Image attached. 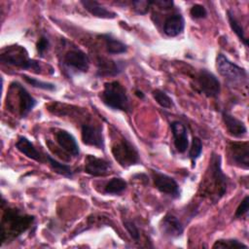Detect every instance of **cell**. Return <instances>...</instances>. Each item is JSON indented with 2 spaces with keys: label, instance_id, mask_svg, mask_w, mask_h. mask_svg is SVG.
<instances>
[{
  "label": "cell",
  "instance_id": "23",
  "mask_svg": "<svg viewBox=\"0 0 249 249\" xmlns=\"http://www.w3.org/2000/svg\"><path fill=\"white\" fill-rule=\"evenodd\" d=\"M46 159H47L49 164L51 165V167L53 168V170L55 173H57L59 175H62L66 178H72L73 177V170H72L70 165L56 160L55 159H53L50 155H46Z\"/></svg>",
  "mask_w": 249,
  "mask_h": 249
},
{
  "label": "cell",
  "instance_id": "32",
  "mask_svg": "<svg viewBox=\"0 0 249 249\" xmlns=\"http://www.w3.org/2000/svg\"><path fill=\"white\" fill-rule=\"evenodd\" d=\"M124 226L125 228V230L127 231V232L129 233L130 237L133 240L138 241L139 238H140V232H139V230L136 227V225L133 222H131V221H125L124 223Z\"/></svg>",
  "mask_w": 249,
  "mask_h": 249
},
{
  "label": "cell",
  "instance_id": "14",
  "mask_svg": "<svg viewBox=\"0 0 249 249\" xmlns=\"http://www.w3.org/2000/svg\"><path fill=\"white\" fill-rule=\"evenodd\" d=\"M170 127L176 150L181 154L185 153L189 148L188 132L185 125L179 121H174L170 124Z\"/></svg>",
  "mask_w": 249,
  "mask_h": 249
},
{
  "label": "cell",
  "instance_id": "25",
  "mask_svg": "<svg viewBox=\"0 0 249 249\" xmlns=\"http://www.w3.org/2000/svg\"><path fill=\"white\" fill-rule=\"evenodd\" d=\"M22 78L25 80V82L29 85H31L34 88L40 89H44V90H48V91H53L55 90V85L50 82H44L41 80H38L36 78L27 76V75H22Z\"/></svg>",
  "mask_w": 249,
  "mask_h": 249
},
{
  "label": "cell",
  "instance_id": "22",
  "mask_svg": "<svg viewBox=\"0 0 249 249\" xmlns=\"http://www.w3.org/2000/svg\"><path fill=\"white\" fill-rule=\"evenodd\" d=\"M227 16H228V20H229L231 30L235 33V35L238 37V39L244 44V46L248 47V39L245 36V32H244L242 25L238 22V20L235 18L233 13L231 10L227 11Z\"/></svg>",
  "mask_w": 249,
  "mask_h": 249
},
{
  "label": "cell",
  "instance_id": "21",
  "mask_svg": "<svg viewBox=\"0 0 249 249\" xmlns=\"http://www.w3.org/2000/svg\"><path fill=\"white\" fill-rule=\"evenodd\" d=\"M101 37L105 41L106 50L109 53L119 54V53H126V51H127L126 45L124 43H123L122 41H120L119 39L115 38L112 34H110V33L102 34Z\"/></svg>",
  "mask_w": 249,
  "mask_h": 249
},
{
  "label": "cell",
  "instance_id": "26",
  "mask_svg": "<svg viewBox=\"0 0 249 249\" xmlns=\"http://www.w3.org/2000/svg\"><path fill=\"white\" fill-rule=\"evenodd\" d=\"M153 97L157 101V103L162 108L169 109L173 106L172 99L169 97V95L166 92H164L161 89H155L153 91Z\"/></svg>",
  "mask_w": 249,
  "mask_h": 249
},
{
  "label": "cell",
  "instance_id": "3",
  "mask_svg": "<svg viewBox=\"0 0 249 249\" xmlns=\"http://www.w3.org/2000/svg\"><path fill=\"white\" fill-rule=\"evenodd\" d=\"M0 60L4 64L17 66L21 69H32L35 72H39L41 69L39 62L30 58L27 51L18 45L3 49L0 54Z\"/></svg>",
  "mask_w": 249,
  "mask_h": 249
},
{
  "label": "cell",
  "instance_id": "24",
  "mask_svg": "<svg viewBox=\"0 0 249 249\" xmlns=\"http://www.w3.org/2000/svg\"><path fill=\"white\" fill-rule=\"evenodd\" d=\"M127 187V183L120 177L112 178L104 187V193L107 195H120Z\"/></svg>",
  "mask_w": 249,
  "mask_h": 249
},
{
  "label": "cell",
  "instance_id": "27",
  "mask_svg": "<svg viewBox=\"0 0 249 249\" xmlns=\"http://www.w3.org/2000/svg\"><path fill=\"white\" fill-rule=\"evenodd\" d=\"M202 152V142L198 137H194L192 140V145L189 151V158L191 159L193 167L196 164V160L200 157Z\"/></svg>",
  "mask_w": 249,
  "mask_h": 249
},
{
  "label": "cell",
  "instance_id": "29",
  "mask_svg": "<svg viewBox=\"0 0 249 249\" xmlns=\"http://www.w3.org/2000/svg\"><path fill=\"white\" fill-rule=\"evenodd\" d=\"M190 15L193 18L195 19H199V18H204L207 16V11L204 8V6L200 4H195L191 10H190Z\"/></svg>",
  "mask_w": 249,
  "mask_h": 249
},
{
  "label": "cell",
  "instance_id": "33",
  "mask_svg": "<svg viewBox=\"0 0 249 249\" xmlns=\"http://www.w3.org/2000/svg\"><path fill=\"white\" fill-rule=\"evenodd\" d=\"M49 47H50V41H49L48 37H46V36H44V35L41 36L40 39L38 40L37 44H36V49H37L38 53H39L41 56H43L44 53H45V52L49 49Z\"/></svg>",
  "mask_w": 249,
  "mask_h": 249
},
{
  "label": "cell",
  "instance_id": "6",
  "mask_svg": "<svg viewBox=\"0 0 249 249\" xmlns=\"http://www.w3.org/2000/svg\"><path fill=\"white\" fill-rule=\"evenodd\" d=\"M64 66L76 73H85L89 67V58L82 50L74 48L69 50L63 56Z\"/></svg>",
  "mask_w": 249,
  "mask_h": 249
},
{
  "label": "cell",
  "instance_id": "13",
  "mask_svg": "<svg viewBox=\"0 0 249 249\" xmlns=\"http://www.w3.org/2000/svg\"><path fill=\"white\" fill-rule=\"evenodd\" d=\"M111 168V163L92 155H88L85 159V172L91 176H104Z\"/></svg>",
  "mask_w": 249,
  "mask_h": 249
},
{
  "label": "cell",
  "instance_id": "12",
  "mask_svg": "<svg viewBox=\"0 0 249 249\" xmlns=\"http://www.w3.org/2000/svg\"><path fill=\"white\" fill-rule=\"evenodd\" d=\"M160 230L167 237L176 238L182 235L184 226L181 221L173 214H166L160 223Z\"/></svg>",
  "mask_w": 249,
  "mask_h": 249
},
{
  "label": "cell",
  "instance_id": "8",
  "mask_svg": "<svg viewBox=\"0 0 249 249\" xmlns=\"http://www.w3.org/2000/svg\"><path fill=\"white\" fill-rule=\"evenodd\" d=\"M196 81L200 91L207 97H216L219 95L221 85L218 78L212 72L206 69L200 70Z\"/></svg>",
  "mask_w": 249,
  "mask_h": 249
},
{
  "label": "cell",
  "instance_id": "30",
  "mask_svg": "<svg viewBox=\"0 0 249 249\" xmlns=\"http://www.w3.org/2000/svg\"><path fill=\"white\" fill-rule=\"evenodd\" d=\"M132 5H133V9L137 14L140 15H145L148 13L151 1H144V0H137V1H132Z\"/></svg>",
  "mask_w": 249,
  "mask_h": 249
},
{
  "label": "cell",
  "instance_id": "18",
  "mask_svg": "<svg viewBox=\"0 0 249 249\" xmlns=\"http://www.w3.org/2000/svg\"><path fill=\"white\" fill-rule=\"evenodd\" d=\"M81 4L83 7L92 16L99 18H106V19H111L116 18V13L106 9L103 7L101 4H99L97 1H92V0H82Z\"/></svg>",
  "mask_w": 249,
  "mask_h": 249
},
{
  "label": "cell",
  "instance_id": "31",
  "mask_svg": "<svg viewBox=\"0 0 249 249\" xmlns=\"http://www.w3.org/2000/svg\"><path fill=\"white\" fill-rule=\"evenodd\" d=\"M248 209H249V196H246L241 200L238 207L236 208L234 218H242L244 215H246L248 213Z\"/></svg>",
  "mask_w": 249,
  "mask_h": 249
},
{
  "label": "cell",
  "instance_id": "28",
  "mask_svg": "<svg viewBox=\"0 0 249 249\" xmlns=\"http://www.w3.org/2000/svg\"><path fill=\"white\" fill-rule=\"evenodd\" d=\"M213 248H248V246L236 239H219L215 241Z\"/></svg>",
  "mask_w": 249,
  "mask_h": 249
},
{
  "label": "cell",
  "instance_id": "5",
  "mask_svg": "<svg viewBox=\"0 0 249 249\" xmlns=\"http://www.w3.org/2000/svg\"><path fill=\"white\" fill-rule=\"evenodd\" d=\"M112 154L115 160L123 167H128L140 161L137 150L127 139L124 137L114 143L112 146Z\"/></svg>",
  "mask_w": 249,
  "mask_h": 249
},
{
  "label": "cell",
  "instance_id": "19",
  "mask_svg": "<svg viewBox=\"0 0 249 249\" xmlns=\"http://www.w3.org/2000/svg\"><path fill=\"white\" fill-rule=\"evenodd\" d=\"M16 148L23 155H25L27 158L34 160L38 162H43L42 155L40 152L36 149V147L33 145V143L27 139L24 136H18V141L16 143Z\"/></svg>",
  "mask_w": 249,
  "mask_h": 249
},
{
  "label": "cell",
  "instance_id": "20",
  "mask_svg": "<svg viewBox=\"0 0 249 249\" xmlns=\"http://www.w3.org/2000/svg\"><path fill=\"white\" fill-rule=\"evenodd\" d=\"M124 69V64L113 60H101L98 62V76H116Z\"/></svg>",
  "mask_w": 249,
  "mask_h": 249
},
{
  "label": "cell",
  "instance_id": "1",
  "mask_svg": "<svg viewBox=\"0 0 249 249\" xmlns=\"http://www.w3.org/2000/svg\"><path fill=\"white\" fill-rule=\"evenodd\" d=\"M101 100L108 107L113 110L129 112L130 104L124 86L118 81H112L104 85L101 92Z\"/></svg>",
  "mask_w": 249,
  "mask_h": 249
},
{
  "label": "cell",
  "instance_id": "35",
  "mask_svg": "<svg viewBox=\"0 0 249 249\" xmlns=\"http://www.w3.org/2000/svg\"><path fill=\"white\" fill-rule=\"evenodd\" d=\"M135 94H136L138 97H140V98H144V94H143V92L140 91V90H136V91H135Z\"/></svg>",
  "mask_w": 249,
  "mask_h": 249
},
{
  "label": "cell",
  "instance_id": "10",
  "mask_svg": "<svg viewBox=\"0 0 249 249\" xmlns=\"http://www.w3.org/2000/svg\"><path fill=\"white\" fill-rule=\"evenodd\" d=\"M81 134H82V141L84 144L104 150L105 144H104L102 129L100 126L85 124L82 125Z\"/></svg>",
  "mask_w": 249,
  "mask_h": 249
},
{
  "label": "cell",
  "instance_id": "16",
  "mask_svg": "<svg viewBox=\"0 0 249 249\" xmlns=\"http://www.w3.org/2000/svg\"><path fill=\"white\" fill-rule=\"evenodd\" d=\"M55 139L57 144L68 154L77 157L80 154L79 145L76 138L68 131L64 129H59L55 132Z\"/></svg>",
  "mask_w": 249,
  "mask_h": 249
},
{
  "label": "cell",
  "instance_id": "34",
  "mask_svg": "<svg viewBox=\"0 0 249 249\" xmlns=\"http://www.w3.org/2000/svg\"><path fill=\"white\" fill-rule=\"evenodd\" d=\"M152 4L159 6L160 9H171L174 5L173 1L170 0H158V1H151Z\"/></svg>",
  "mask_w": 249,
  "mask_h": 249
},
{
  "label": "cell",
  "instance_id": "2",
  "mask_svg": "<svg viewBox=\"0 0 249 249\" xmlns=\"http://www.w3.org/2000/svg\"><path fill=\"white\" fill-rule=\"evenodd\" d=\"M209 170L207 172L206 187L204 192L206 193L209 188L210 192L215 193V200H219L226 193L228 188V177L224 174L221 168V157L215 153L212 154L209 161Z\"/></svg>",
  "mask_w": 249,
  "mask_h": 249
},
{
  "label": "cell",
  "instance_id": "15",
  "mask_svg": "<svg viewBox=\"0 0 249 249\" xmlns=\"http://www.w3.org/2000/svg\"><path fill=\"white\" fill-rule=\"evenodd\" d=\"M222 118H223V122L225 124V126H226L228 132L231 136L240 138V137H243L246 135L247 127L242 121L238 120L237 118H235L234 116H232L231 114H230L227 111L222 112Z\"/></svg>",
  "mask_w": 249,
  "mask_h": 249
},
{
  "label": "cell",
  "instance_id": "11",
  "mask_svg": "<svg viewBox=\"0 0 249 249\" xmlns=\"http://www.w3.org/2000/svg\"><path fill=\"white\" fill-rule=\"evenodd\" d=\"M15 88L18 97V112L21 118L26 117L30 111L37 105V100L23 88L19 83L15 82L12 84Z\"/></svg>",
  "mask_w": 249,
  "mask_h": 249
},
{
  "label": "cell",
  "instance_id": "9",
  "mask_svg": "<svg viewBox=\"0 0 249 249\" xmlns=\"http://www.w3.org/2000/svg\"><path fill=\"white\" fill-rule=\"evenodd\" d=\"M229 156L238 167L248 169L249 167V144L245 142H231L229 144Z\"/></svg>",
  "mask_w": 249,
  "mask_h": 249
},
{
  "label": "cell",
  "instance_id": "7",
  "mask_svg": "<svg viewBox=\"0 0 249 249\" xmlns=\"http://www.w3.org/2000/svg\"><path fill=\"white\" fill-rule=\"evenodd\" d=\"M152 176L154 185L157 190L160 193L165 194L172 198H179L181 196V191L178 183L174 178L161 173L158 170H152Z\"/></svg>",
  "mask_w": 249,
  "mask_h": 249
},
{
  "label": "cell",
  "instance_id": "17",
  "mask_svg": "<svg viewBox=\"0 0 249 249\" xmlns=\"http://www.w3.org/2000/svg\"><path fill=\"white\" fill-rule=\"evenodd\" d=\"M185 19L181 14H173L167 17L163 23V32L168 37H176L184 31Z\"/></svg>",
  "mask_w": 249,
  "mask_h": 249
},
{
  "label": "cell",
  "instance_id": "4",
  "mask_svg": "<svg viewBox=\"0 0 249 249\" xmlns=\"http://www.w3.org/2000/svg\"><path fill=\"white\" fill-rule=\"evenodd\" d=\"M216 68L219 74L230 84L236 85L247 82V71L244 68L231 62L223 53H218L217 55Z\"/></svg>",
  "mask_w": 249,
  "mask_h": 249
}]
</instances>
